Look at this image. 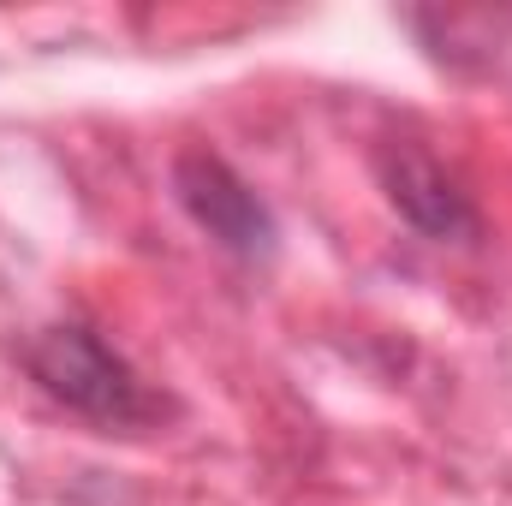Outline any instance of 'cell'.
Listing matches in <instances>:
<instances>
[{
	"instance_id": "cell-1",
	"label": "cell",
	"mask_w": 512,
	"mask_h": 506,
	"mask_svg": "<svg viewBox=\"0 0 512 506\" xmlns=\"http://www.w3.org/2000/svg\"><path fill=\"white\" fill-rule=\"evenodd\" d=\"M30 376L42 381L48 399H60L66 411L102 423V429H143L161 417V399L143 387V376L126 358L84 322H54L30 340L24 352Z\"/></svg>"
},
{
	"instance_id": "cell-2",
	"label": "cell",
	"mask_w": 512,
	"mask_h": 506,
	"mask_svg": "<svg viewBox=\"0 0 512 506\" xmlns=\"http://www.w3.org/2000/svg\"><path fill=\"white\" fill-rule=\"evenodd\" d=\"M173 197L185 203V215L221 245V251L245 256H274V215L251 185L233 173V161H221L215 149H185L173 161Z\"/></svg>"
},
{
	"instance_id": "cell-3",
	"label": "cell",
	"mask_w": 512,
	"mask_h": 506,
	"mask_svg": "<svg viewBox=\"0 0 512 506\" xmlns=\"http://www.w3.org/2000/svg\"><path fill=\"white\" fill-rule=\"evenodd\" d=\"M376 179H382L387 203L423 233V239H441V245H471L483 233V215L471 203V191L417 143V137H387L376 149Z\"/></svg>"
}]
</instances>
